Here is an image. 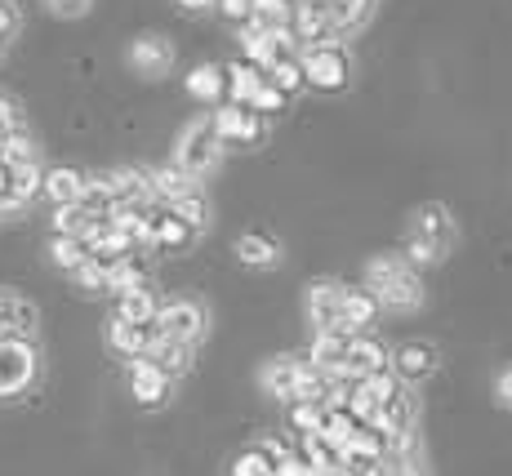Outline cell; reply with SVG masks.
Segmentation results:
<instances>
[{
  "label": "cell",
  "instance_id": "41",
  "mask_svg": "<svg viewBox=\"0 0 512 476\" xmlns=\"http://www.w3.org/2000/svg\"><path fill=\"white\" fill-rule=\"evenodd\" d=\"M14 134V107H9V98H0V138Z\"/></svg>",
  "mask_w": 512,
  "mask_h": 476
},
{
  "label": "cell",
  "instance_id": "16",
  "mask_svg": "<svg viewBox=\"0 0 512 476\" xmlns=\"http://www.w3.org/2000/svg\"><path fill=\"white\" fill-rule=\"evenodd\" d=\"M388 361L392 356L383 352V343H374L370 334H357V339H352V352H348V379H370V374H383L388 370Z\"/></svg>",
  "mask_w": 512,
  "mask_h": 476
},
{
  "label": "cell",
  "instance_id": "39",
  "mask_svg": "<svg viewBox=\"0 0 512 476\" xmlns=\"http://www.w3.org/2000/svg\"><path fill=\"white\" fill-rule=\"evenodd\" d=\"M49 5H54L63 18H76V14H85V9H90V0H49Z\"/></svg>",
  "mask_w": 512,
  "mask_h": 476
},
{
  "label": "cell",
  "instance_id": "34",
  "mask_svg": "<svg viewBox=\"0 0 512 476\" xmlns=\"http://www.w3.org/2000/svg\"><path fill=\"white\" fill-rule=\"evenodd\" d=\"M32 192H45V174L36 165H23V170H14V201L23 205Z\"/></svg>",
  "mask_w": 512,
  "mask_h": 476
},
{
  "label": "cell",
  "instance_id": "10",
  "mask_svg": "<svg viewBox=\"0 0 512 476\" xmlns=\"http://www.w3.org/2000/svg\"><path fill=\"white\" fill-rule=\"evenodd\" d=\"M0 339L32 343L36 339V307L18 294H0Z\"/></svg>",
  "mask_w": 512,
  "mask_h": 476
},
{
  "label": "cell",
  "instance_id": "5",
  "mask_svg": "<svg viewBox=\"0 0 512 476\" xmlns=\"http://www.w3.org/2000/svg\"><path fill=\"white\" fill-rule=\"evenodd\" d=\"M36 347L32 343H0V396H14L32 383Z\"/></svg>",
  "mask_w": 512,
  "mask_h": 476
},
{
  "label": "cell",
  "instance_id": "14",
  "mask_svg": "<svg viewBox=\"0 0 512 476\" xmlns=\"http://www.w3.org/2000/svg\"><path fill=\"white\" fill-rule=\"evenodd\" d=\"M130 388L143 405H161L165 396H170V374H165L152 356H139V361L130 365Z\"/></svg>",
  "mask_w": 512,
  "mask_h": 476
},
{
  "label": "cell",
  "instance_id": "22",
  "mask_svg": "<svg viewBox=\"0 0 512 476\" xmlns=\"http://www.w3.org/2000/svg\"><path fill=\"white\" fill-rule=\"evenodd\" d=\"M49 254H54V263L63 267V272H81L85 263H90V245L81 241V236H54V245H49Z\"/></svg>",
  "mask_w": 512,
  "mask_h": 476
},
{
  "label": "cell",
  "instance_id": "3",
  "mask_svg": "<svg viewBox=\"0 0 512 476\" xmlns=\"http://www.w3.org/2000/svg\"><path fill=\"white\" fill-rule=\"evenodd\" d=\"M219 156H223V138H219V130H214V121L210 125H192V130L183 134L179 165L192 178H201L205 170H214V165H219Z\"/></svg>",
  "mask_w": 512,
  "mask_h": 476
},
{
  "label": "cell",
  "instance_id": "1",
  "mask_svg": "<svg viewBox=\"0 0 512 476\" xmlns=\"http://www.w3.org/2000/svg\"><path fill=\"white\" fill-rule=\"evenodd\" d=\"M366 290L379 299V307H392V312H415L423 303V281L401 254H383V259H370L366 267Z\"/></svg>",
  "mask_w": 512,
  "mask_h": 476
},
{
  "label": "cell",
  "instance_id": "42",
  "mask_svg": "<svg viewBox=\"0 0 512 476\" xmlns=\"http://www.w3.org/2000/svg\"><path fill=\"white\" fill-rule=\"evenodd\" d=\"M14 27H18L14 9H9V5H0V41H5V36H9V32H14Z\"/></svg>",
  "mask_w": 512,
  "mask_h": 476
},
{
  "label": "cell",
  "instance_id": "45",
  "mask_svg": "<svg viewBox=\"0 0 512 476\" xmlns=\"http://www.w3.org/2000/svg\"><path fill=\"white\" fill-rule=\"evenodd\" d=\"M0 343H5V339H0Z\"/></svg>",
  "mask_w": 512,
  "mask_h": 476
},
{
  "label": "cell",
  "instance_id": "37",
  "mask_svg": "<svg viewBox=\"0 0 512 476\" xmlns=\"http://www.w3.org/2000/svg\"><path fill=\"white\" fill-rule=\"evenodd\" d=\"M14 205H18V201H14V170L0 161V214L14 210Z\"/></svg>",
  "mask_w": 512,
  "mask_h": 476
},
{
  "label": "cell",
  "instance_id": "43",
  "mask_svg": "<svg viewBox=\"0 0 512 476\" xmlns=\"http://www.w3.org/2000/svg\"><path fill=\"white\" fill-rule=\"evenodd\" d=\"M317 476H352L348 468H330V472H317Z\"/></svg>",
  "mask_w": 512,
  "mask_h": 476
},
{
  "label": "cell",
  "instance_id": "17",
  "mask_svg": "<svg viewBox=\"0 0 512 476\" xmlns=\"http://www.w3.org/2000/svg\"><path fill=\"white\" fill-rule=\"evenodd\" d=\"M85 187H90V178L76 174V170H54V174H45V196L54 201V210L81 205V201H85Z\"/></svg>",
  "mask_w": 512,
  "mask_h": 476
},
{
  "label": "cell",
  "instance_id": "28",
  "mask_svg": "<svg viewBox=\"0 0 512 476\" xmlns=\"http://www.w3.org/2000/svg\"><path fill=\"white\" fill-rule=\"evenodd\" d=\"M268 85H277L285 98H290V94H299V89L308 85V67H303L299 58H285V63H277V67H272V72H268Z\"/></svg>",
  "mask_w": 512,
  "mask_h": 476
},
{
  "label": "cell",
  "instance_id": "6",
  "mask_svg": "<svg viewBox=\"0 0 512 476\" xmlns=\"http://www.w3.org/2000/svg\"><path fill=\"white\" fill-rule=\"evenodd\" d=\"M156 330H161V339H174V343H196L205 334V312L196 303H165L161 307V321H156Z\"/></svg>",
  "mask_w": 512,
  "mask_h": 476
},
{
  "label": "cell",
  "instance_id": "4",
  "mask_svg": "<svg viewBox=\"0 0 512 476\" xmlns=\"http://www.w3.org/2000/svg\"><path fill=\"white\" fill-rule=\"evenodd\" d=\"M455 218H450L446 205H423V210L415 214V223H410V241L428 245L437 259H446L450 245H455Z\"/></svg>",
  "mask_w": 512,
  "mask_h": 476
},
{
  "label": "cell",
  "instance_id": "8",
  "mask_svg": "<svg viewBox=\"0 0 512 476\" xmlns=\"http://www.w3.org/2000/svg\"><path fill=\"white\" fill-rule=\"evenodd\" d=\"M214 130H219L223 143H259L263 138V116L254 107H241V103H228L214 112Z\"/></svg>",
  "mask_w": 512,
  "mask_h": 476
},
{
  "label": "cell",
  "instance_id": "30",
  "mask_svg": "<svg viewBox=\"0 0 512 476\" xmlns=\"http://www.w3.org/2000/svg\"><path fill=\"white\" fill-rule=\"evenodd\" d=\"M107 290H116V294H130V290H143V267L134 263V259H125V263H116L112 272H107Z\"/></svg>",
  "mask_w": 512,
  "mask_h": 476
},
{
  "label": "cell",
  "instance_id": "26",
  "mask_svg": "<svg viewBox=\"0 0 512 476\" xmlns=\"http://www.w3.org/2000/svg\"><path fill=\"white\" fill-rule=\"evenodd\" d=\"M236 254H241V263H250V267H272L281 259L277 241H268V236H241V241H236Z\"/></svg>",
  "mask_w": 512,
  "mask_h": 476
},
{
  "label": "cell",
  "instance_id": "9",
  "mask_svg": "<svg viewBox=\"0 0 512 476\" xmlns=\"http://www.w3.org/2000/svg\"><path fill=\"white\" fill-rule=\"evenodd\" d=\"M303 67H308V85H317V89H339V85H348V54H343V49H334V45L308 49Z\"/></svg>",
  "mask_w": 512,
  "mask_h": 476
},
{
  "label": "cell",
  "instance_id": "38",
  "mask_svg": "<svg viewBox=\"0 0 512 476\" xmlns=\"http://www.w3.org/2000/svg\"><path fill=\"white\" fill-rule=\"evenodd\" d=\"M277 476H317V472L303 463V454H290V459H285L281 468H277Z\"/></svg>",
  "mask_w": 512,
  "mask_h": 476
},
{
  "label": "cell",
  "instance_id": "25",
  "mask_svg": "<svg viewBox=\"0 0 512 476\" xmlns=\"http://www.w3.org/2000/svg\"><path fill=\"white\" fill-rule=\"evenodd\" d=\"M187 89H192L196 98H223L228 94V67H196V72L187 76Z\"/></svg>",
  "mask_w": 512,
  "mask_h": 476
},
{
  "label": "cell",
  "instance_id": "24",
  "mask_svg": "<svg viewBox=\"0 0 512 476\" xmlns=\"http://www.w3.org/2000/svg\"><path fill=\"white\" fill-rule=\"evenodd\" d=\"M170 58H174V49H170V41H161V36H147V41L134 45V67H143L147 76L170 67Z\"/></svg>",
  "mask_w": 512,
  "mask_h": 476
},
{
  "label": "cell",
  "instance_id": "27",
  "mask_svg": "<svg viewBox=\"0 0 512 476\" xmlns=\"http://www.w3.org/2000/svg\"><path fill=\"white\" fill-rule=\"evenodd\" d=\"M374 316H379V299L361 285V290H348V330H366V325H374Z\"/></svg>",
  "mask_w": 512,
  "mask_h": 476
},
{
  "label": "cell",
  "instance_id": "13",
  "mask_svg": "<svg viewBox=\"0 0 512 476\" xmlns=\"http://www.w3.org/2000/svg\"><path fill=\"white\" fill-rule=\"evenodd\" d=\"M156 339H161L156 325H134V321H121V316H116L112 330H107V343H112L121 356H130V361H139V356L152 352Z\"/></svg>",
  "mask_w": 512,
  "mask_h": 476
},
{
  "label": "cell",
  "instance_id": "18",
  "mask_svg": "<svg viewBox=\"0 0 512 476\" xmlns=\"http://www.w3.org/2000/svg\"><path fill=\"white\" fill-rule=\"evenodd\" d=\"M263 85H268V72H259L254 63H232L228 67V94H232V103L250 107L254 94H259Z\"/></svg>",
  "mask_w": 512,
  "mask_h": 476
},
{
  "label": "cell",
  "instance_id": "23",
  "mask_svg": "<svg viewBox=\"0 0 512 476\" xmlns=\"http://www.w3.org/2000/svg\"><path fill=\"white\" fill-rule=\"evenodd\" d=\"M152 187L156 196H165V201H183V196H192V174L183 170V165H165V170L152 174Z\"/></svg>",
  "mask_w": 512,
  "mask_h": 476
},
{
  "label": "cell",
  "instance_id": "36",
  "mask_svg": "<svg viewBox=\"0 0 512 476\" xmlns=\"http://www.w3.org/2000/svg\"><path fill=\"white\" fill-rule=\"evenodd\" d=\"M250 107H254L259 116H263V112H281V107H285V94H281L277 85H263L259 94H254V103H250Z\"/></svg>",
  "mask_w": 512,
  "mask_h": 476
},
{
  "label": "cell",
  "instance_id": "15",
  "mask_svg": "<svg viewBox=\"0 0 512 476\" xmlns=\"http://www.w3.org/2000/svg\"><path fill=\"white\" fill-rule=\"evenodd\" d=\"M352 339H357V334H348V330L317 334V339H312V356H308V361L317 365V370H326V374H343V370H348Z\"/></svg>",
  "mask_w": 512,
  "mask_h": 476
},
{
  "label": "cell",
  "instance_id": "21",
  "mask_svg": "<svg viewBox=\"0 0 512 476\" xmlns=\"http://www.w3.org/2000/svg\"><path fill=\"white\" fill-rule=\"evenodd\" d=\"M152 356L156 365H161L165 374H170V379H179V374L187 370V365H192V343H174V339H156L152 343Z\"/></svg>",
  "mask_w": 512,
  "mask_h": 476
},
{
  "label": "cell",
  "instance_id": "7",
  "mask_svg": "<svg viewBox=\"0 0 512 476\" xmlns=\"http://www.w3.org/2000/svg\"><path fill=\"white\" fill-rule=\"evenodd\" d=\"M415 419H419V405H415V396H410L406 383H401V388L392 392L388 401H383L374 428L388 436V441H397V436H415Z\"/></svg>",
  "mask_w": 512,
  "mask_h": 476
},
{
  "label": "cell",
  "instance_id": "19",
  "mask_svg": "<svg viewBox=\"0 0 512 476\" xmlns=\"http://www.w3.org/2000/svg\"><path fill=\"white\" fill-rule=\"evenodd\" d=\"M196 241V232L183 223L174 210L156 214V227H152V245H161V250H187V245Z\"/></svg>",
  "mask_w": 512,
  "mask_h": 476
},
{
  "label": "cell",
  "instance_id": "29",
  "mask_svg": "<svg viewBox=\"0 0 512 476\" xmlns=\"http://www.w3.org/2000/svg\"><path fill=\"white\" fill-rule=\"evenodd\" d=\"M326 414H330V405L299 401L290 410V423H294V432H299V436H321V428H326Z\"/></svg>",
  "mask_w": 512,
  "mask_h": 476
},
{
  "label": "cell",
  "instance_id": "2",
  "mask_svg": "<svg viewBox=\"0 0 512 476\" xmlns=\"http://www.w3.org/2000/svg\"><path fill=\"white\" fill-rule=\"evenodd\" d=\"M308 321L317 325V334L348 330V285H339V281L308 285Z\"/></svg>",
  "mask_w": 512,
  "mask_h": 476
},
{
  "label": "cell",
  "instance_id": "12",
  "mask_svg": "<svg viewBox=\"0 0 512 476\" xmlns=\"http://www.w3.org/2000/svg\"><path fill=\"white\" fill-rule=\"evenodd\" d=\"M303 374H308V361H299V356H277L272 365H263L259 383H263V392H272V396H285V401H294V396H299Z\"/></svg>",
  "mask_w": 512,
  "mask_h": 476
},
{
  "label": "cell",
  "instance_id": "40",
  "mask_svg": "<svg viewBox=\"0 0 512 476\" xmlns=\"http://www.w3.org/2000/svg\"><path fill=\"white\" fill-rule=\"evenodd\" d=\"M495 392H499V405H508V410H512V365H508V370H504V374H499Z\"/></svg>",
  "mask_w": 512,
  "mask_h": 476
},
{
  "label": "cell",
  "instance_id": "20",
  "mask_svg": "<svg viewBox=\"0 0 512 476\" xmlns=\"http://www.w3.org/2000/svg\"><path fill=\"white\" fill-rule=\"evenodd\" d=\"M121 321H134V325H156L161 321V303H156L152 290H130L121 294Z\"/></svg>",
  "mask_w": 512,
  "mask_h": 476
},
{
  "label": "cell",
  "instance_id": "32",
  "mask_svg": "<svg viewBox=\"0 0 512 476\" xmlns=\"http://www.w3.org/2000/svg\"><path fill=\"white\" fill-rule=\"evenodd\" d=\"M0 161L9 165V170H23V165H36L32 161V143H27L23 134H9L5 147H0Z\"/></svg>",
  "mask_w": 512,
  "mask_h": 476
},
{
  "label": "cell",
  "instance_id": "33",
  "mask_svg": "<svg viewBox=\"0 0 512 476\" xmlns=\"http://www.w3.org/2000/svg\"><path fill=\"white\" fill-rule=\"evenodd\" d=\"M170 210H174V214H179V218H183V223H187V227H192V232H201V227H205V223H210V210H205V201H201V196H183V201H174V205H170Z\"/></svg>",
  "mask_w": 512,
  "mask_h": 476
},
{
  "label": "cell",
  "instance_id": "35",
  "mask_svg": "<svg viewBox=\"0 0 512 476\" xmlns=\"http://www.w3.org/2000/svg\"><path fill=\"white\" fill-rule=\"evenodd\" d=\"M259 5H263V0H219V9L232 18V23H254Z\"/></svg>",
  "mask_w": 512,
  "mask_h": 476
},
{
  "label": "cell",
  "instance_id": "31",
  "mask_svg": "<svg viewBox=\"0 0 512 476\" xmlns=\"http://www.w3.org/2000/svg\"><path fill=\"white\" fill-rule=\"evenodd\" d=\"M232 476H277V463H272L268 454L254 445V450H245L241 459L232 463Z\"/></svg>",
  "mask_w": 512,
  "mask_h": 476
},
{
  "label": "cell",
  "instance_id": "11",
  "mask_svg": "<svg viewBox=\"0 0 512 476\" xmlns=\"http://www.w3.org/2000/svg\"><path fill=\"white\" fill-rule=\"evenodd\" d=\"M392 374H397L401 383H423L428 374H437V347L432 343H401L397 352H392Z\"/></svg>",
  "mask_w": 512,
  "mask_h": 476
},
{
  "label": "cell",
  "instance_id": "44",
  "mask_svg": "<svg viewBox=\"0 0 512 476\" xmlns=\"http://www.w3.org/2000/svg\"><path fill=\"white\" fill-rule=\"evenodd\" d=\"M183 5H192V9H201V5H210V0H183Z\"/></svg>",
  "mask_w": 512,
  "mask_h": 476
}]
</instances>
